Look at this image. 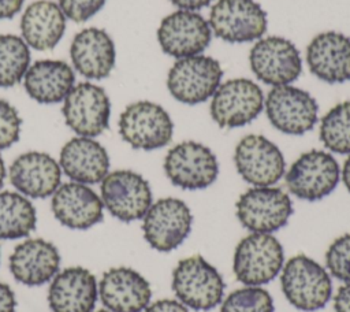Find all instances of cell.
Returning a JSON list of instances; mask_svg holds the SVG:
<instances>
[{
    "label": "cell",
    "mask_w": 350,
    "mask_h": 312,
    "mask_svg": "<svg viewBox=\"0 0 350 312\" xmlns=\"http://www.w3.org/2000/svg\"><path fill=\"white\" fill-rule=\"evenodd\" d=\"M98 296L109 312H142L150 302L152 290L138 271L113 267L103 274Z\"/></svg>",
    "instance_id": "19"
},
{
    "label": "cell",
    "mask_w": 350,
    "mask_h": 312,
    "mask_svg": "<svg viewBox=\"0 0 350 312\" xmlns=\"http://www.w3.org/2000/svg\"><path fill=\"white\" fill-rule=\"evenodd\" d=\"M53 216L66 227L86 230L103 220L104 204L101 197L88 185L67 182L52 194Z\"/></svg>",
    "instance_id": "20"
},
{
    "label": "cell",
    "mask_w": 350,
    "mask_h": 312,
    "mask_svg": "<svg viewBox=\"0 0 350 312\" xmlns=\"http://www.w3.org/2000/svg\"><path fill=\"white\" fill-rule=\"evenodd\" d=\"M163 167L171 183L186 190L205 189L219 175L215 153L197 141H183L172 146L164 157Z\"/></svg>",
    "instance_id": "9"
},
{
    "label": "cell",
    "mask_w": 350,
    "mask_h": 312,
    "mask_svg": "<svg viewBox=\"0 0 350 312\" xmlns=\"http://www.w3.org/2000/svg\"><path fill=\"white\" fill-rule=\"evenodd\" d=\"M23 5V0H0V21L14 18Z\"/></svg>",
    "instance_id": "38"
},
{
    "label": "cell",
    "mask_w": 350,
    "mask_h": 312,
    "mask_svg": "<svg viewBox=\"0 0 350 312\" xmlns=\"http://www.w3.org/2000/svg\"><path fill=\"white\" fill-rule=\"evenodd\" d=\"M62 114L66 125L74 133L94 138L108 129L111 101L101 86L79 82L63 100Z\"/></svg>",
    "instance_id": "13"
},
{
    "label": "cell",
    "mask_w": 350,
    "mask_h": 312,
    "mask_svg": "<svg viewBox=\"0 0 350 312\" xmlns=\"http://www.w3.org/2000/svg\"><path fill=\"white\" fill-rule=\"evenodd\" d=\"M234 163L238 174L253 186H272L286 170L280 149L261 134H249L237 144Z\"/></svg>",
    "instance_id": "16"
},
{
    "label": "cell",
    "mask_w": 350,
    "mask_h": 312,
    "mask_svg": "<svg viewBox=\"0 0 350 312\" xmlns=\"http://www.w3.org/2000/svg\"><path fill=\"white\" fill-rule=\"evenodd\" d=\"M70 56L77 73L88 79H103L115 66V44L105 30L88 27L74 36Z\"/></svg>",
    "instance_id": "24"
},
{
    "label": "cell",
    "mask_w": 350,
    "mask_h": 312,
    "mask_svg": "<svg viewBox=\"0 0 350 312\" xmlns=\"http://www.w3.org/2000/svg\"><path fill=\"white\" fill-rule=\"evenodd\" d=\"M171 287L185 307L194 311H211L223 301L226 283L212 264L196 255L176 264Z\"/></svg>",
    "instance_id": "2"
},
{
    "label": "cell",
    "mask_w": 350,
    "mask_h": 312,
    "mask_svg": "<svg viewBox=\"0 0 350 312\" xmlns=\"http://www.w3.org/2000/svg\"><path fill=\"white\" fill-rule=\"evenodd\" d=\"M325 265L329 274L345 282H350V234L338 237L325 252Z\"/></svg>",
    "instance_id": "32"
},
{
    "label": "cell",
    "mask_w": 350,
    "mask_h": 312,
    "mask_svg": "<svg viewBox=\"0 0 350 312\" xmlns=\"http://www.w3.org/2000/svg\"><path fill=\"white\" fill-rule=\"evenodd\" d=\"M30 67V48L22 37L0 34V88H11L22 81Z\"/></svg>",
    "instance_id": "29"
},
{
    "label": "cell",
    "mask_w": 350,
    "mask_h": 312,
    "mask_svg": "<svg viewBox=\"0 0 350 312\" xmlns=\"http://www.w3.org/2000/svg\"><path fill=\"white\" fill-rule=\"evenodd\" d=\"M174 123L159 104L141 100L129 104L119 118V134L134 149L154 151L170 144Z\"/></svg>",
    "instance_id": "4"
},
{
    "label": "cell",
    "mask_w": 350,
    "mask_h": 312,
    "mask_svg": "<svg viewBox=\"0 0 350 312\" xmlns=\"http://www.w3.org/2000/svg\"><path fill=\"white\" fill-rule=\"evenodd\" d=\"M253 74L271 86L290 85L302 73L298 48L287 38L269 36L257 40L249 53Z\"/></svg>",
    "instance_id": "15"
},
{
    "label": "cell",
    "mask_w": 350,
    "mask_h": 312,
    "mask_svg": "<svg viewBox=\"0 0 350 312\" xmlns=\"http://www.w3.org/2000/svg\"><path fill=\"white\" fill-rule=\"evenodd\" d=\"M223 68L219 60L206 55L178 59L168 71L167 88L171 96L189 105L213 96L220 85Z\"/></svg>",
    "instance_id": "5"
},
{
    "label": "cell",
    "mask_w": 350,
    "mask_h": 312,
    "mask_svg": "<svg viewBox=\"0 0 350 312\" xmlns=\"http://www.w3.org/2000/svg\"><path fill=\"white\" fill-rule=\"evenodd\" d=\"M100 192L108 212L126 223L142 219L152 205L149 182L131 170L108 172L101 181Z\"/></svg>",
    "instance_id": "11"
},
{
    "label": "cell",
    "mask_w": 350,
    "mask_h": 312,
    "mask_svg": "<svg viewBox=\"0 0 350 312\" xmlns=\"http://www.w3.org/2000/svg\"><path fill=\"white\" fill-rule=\"evenodd\" d=\"M342 181L346 186V189L349 190L350 193V156L346 159L345 164H343V168H342Z\"/></svg>",
    "instance_id": "40"
},
{
    "label": "cell",
    "mask_w": 350,
    "mask_h": 312,
    "mask_svg": "<svg viewBox=\"0 0 350 312\" xmlns=\"http://www.w3.org/2000/svg\"><path fill=\"white\" fill-rule=\"evenodd\" d=\"M237 218L252 233H273L287 224L293 213L290 196L275 186H254L235 204Z\"/></svg>",
    "instance_id": "7"
},
{
    "label": "cell",
    "mask_w": 350,
    "mask_h": 312,
    "mask_svg": "<svg viewBox=\"0 0 350 312\" xmlns=\"http://www.w3.org/2000/svg\"><path fill=\"white\" fill-rule=\"evenodd\" d=\"M174 5H176L179 10L186 11H197L206 5H209L213 0H170Z\"/></svg>",
    "instance_id": "39"
},
{
    "label": "cell",
    "mask_w": 350,
    "mask_h": 312,
    "mask_svg": "<svg viewBox=\"0 0 350 312\" xmlns=\"http://www.w3.org/2000/svg\"><path fill=\"white\" fill-rule=\"evenodd\" d=\"M22 119L14 105L0 99V151L14 145L21 135Z\"/></svg>",
    "instance_id": "33"
},
{
    "label": "cell",
    "mask_w": 350,
    "mask_h": 312,
    "mask_svg": "<svg viewBox=\"0 0 350 312\" xmlns=\"http://www.w3.org/2000/svg\"><path fill=\"white\" fill-rule=\"evenodd\" d=\"M272 296L260 286H245L230 293L220 307V312H273Z\"/></svg>",
    "instance_id": "31"
},
{
    "label": "cell",
    "mask_w": 350,
    "mask_h": 312,
    "mask_svg": "<svg viewBox=\"0 0 350 312\" xmlns=\"http://www.w3.org/2000/svg\"><path fill=\"white\" fill-rule=\"evenodd\" d=\"M37 223L36 208L19 192H0V239L27 237Z\"/></svg>",
    "instance_id": "28"
},
{
    "label": "cell",
    "mask_w": 350,
    "mask_h": 312,
    "mask_svg": "<svg viewBox=\"0 0 350 312\" xmlns=\"http://www.w3.org/2000/svg\"><path fill=\"white\" fill-rule=\"evenodd\" d=\"M11 185L23 196L45 198L60 186V164L48 153L30 151L19 155L10 166Z\"/></svg>",
    "instance_id": "18"
},
{
    "label": "cell",
    "mask_w": 350,
    "mask_h": 312,
    "mask_svg": "<svg viewBox=\"0 0 350 312\" xmlns=\"http://www.w3.org/2000/svg\"><path fill=\"white\" fill-rule=\"evenodd\" d=\"M320 141L339 155H350V100L332 107L320 122Z\"/></svg>",
    "instance_id": "30"
},
{
    "label": "cell",
    "mask_w": 350,
    "mask_h": 312,
    "mask_svg": "<svg viewBox=\"0 0 350 312\" xmlns=\"http://www.w3.org/2000/svg\"><path fill=\"white\" fill-rule=\"evenodd\" d=\"M59 164L72 182L85 185L98 183L109 172L105 148L90 137L78 135L67 141L60 151Z\"/></svg>",
    "instance_id": "25"
},
{
    "label": "cell",
    "mask_w": 350,
    "mask_h": 312,
    "mask_svg": "<svg viewBox=\"0 0 350 312\" xmlns=\"http://www.w3.org/2000/svg\"><path fill=\"white\" fill-rule=\"evenodd\" d=\"M310 73L327 83L350 81V37L339 31H323L306 48Z\"/></svg>",
    "instance_id": "21"
},
{
    "label": "cell",
    "mask_w": 350,
    "mask_h": 312,
    "mask_svg": "<svg viewBox=\"0 0 350 312\" xmlns=\"http://www.w3.org/2000/svg\"><path fill=\"white\" fill-rule=\"evenodd\" d=\"M264 108L261 88L247 78L220 83L212 96L211 116L221 129L242 127L254 120Z\"/></svg>",
    "instance_id": "10"
},
{
    "label": "cell",
    "mask_w": 350,
    "mask_h": 312,
    "mask_svg": "<svg viewBox=\"0 0 350 312\" xmlns=\"http://www.w3.org/2000/svg\"><path fill=\"white\" fill-rule=\"evenodd\" d=\"M97 297L96 276L83 267H68L57 272L48 290L52 312H92Z\"/></svg>",
    "instance_id": "22"
},
{
    "label": "cell",
    "mask_w": 350,
    "mask_h": 312,
    "mask_svg": "<svg viewBox=\"0 0 350 312\" xmlns=\"http://www.w3.org/2000/svg\"><path fill=\"white\" fill-rule=\"evenodd\" d=\"M335 312H350V282L340 286L334 296Z\"/></svg>",
    "instance_id": "36"
},
{
    "label": "cell",
    "mask_w": 350,
    "mask_h": 312,
    "mask_svg": "<svg viewBox=\"0 0 350 312\" xmlns=\"http://www.w3.org/2000/svg\"><path fill=\"white\" fill-rule=\"evenodd\" d=\"M142 312H189V311H187V307H185L178 300L163 298L148 305Z\"/></svg>",
    "instance_id": "35"
},
{
    "label": "cell",
    "mask_w": 350,
    "mask_h": 312,
    "mask_svg": "<svg viewBox=\"0 0 350 312\" xmlns=\"http://www.w3.org/2000/svg\"><path fill=\"white\" fill-rule=\"evenodd\" d=\"M107 0H59V7L64 16L77 22L83 23L96 15Z\"/></svg>",
    "instance_id": "34"
},
{
    "label": "cell",
    "mask_w": 350,
    "mask_h": 312,
    "mask_svg": "<svg viewBox=\"0 0 350 312\" xmlns=\"http://www.w3.org/2000/svg\"><path fill=\"white\" fill-rule=\"evenodd\" d=\"M264 105L271 125L284 134H305L310 131L317 122V101L310 93L295 86H273Z\"/></svg>",
    "instance_id": "14"
},
{
    "label": "cell",
    "mask_w": 350,
    "mask_h": 312,
    "mask_svg": "<svg viewBox=\"0 0 350 312\" xmlns=\"http://www.w3.org/2000/svg\"><path fill=\"white\" fill-rule=\"evenodd\" d=\"M4 178H5V166H4V161H3V157L0 156V189L4 183Z\"/></svg>",
    "instance_id": "41"
},
{
    "label": "cell",
    "mask_w": 350,
    "mask_h": 312,
    "mask_svg": "<svg viewBox=\"0 0 350 312\" xmlns=\"http://www.w3.org/2000/svg\"><path fill=\"white\" fill-rule=\"evenodd\" d=\"M212 40L208 21L196 11L178 10L163 18L157 41L164 53L182 59L202 53Z\"/></svg>",
    "instance_id": "17"
},
{
    "label": "cell",
    "mask_w": 350,
    "mask_h": 312,
    "mask_svg": "<svg viewBox=\"0 0 350 312\" xmlns=\"http://www.w3.org/2000/svg\"><path fill=\"white\" fill-rule=\"evenodd\" d=\"M213 34L231 44L260 40L267 31V12L254 0H217L209 12Z\"/></svg>",
    "instance_id": "6"
},
{
    "label": "cell",
    "mask_w": 350,
    "mask_h": 312,
    "mask_svg": "<svg viewBox=\"0 0 350 312\" xmlns=\"http://www.w3.org/2000/svg\"><path fill=\"white\" fill-rule=\"evenodd\" d=\"M16 300L11 287L0 282V312H15Z\"/></svg>",
    "instance_id": "37"
},
{
    "label": "cell",
    "mask_w": 350,
    "mask_h": 312,
    "mask_svg": "<svg viewBox=\"0 0 350 312\" xmlns=\"http://www.w3.org/2000/svg\"><path fill=\"white\" fill-rule=\"evenodd\" d=\"M0 256H1V252H0Z\"/></svg>",
    "instance_id": "43"
},
{
    "label": "cell",
    "mask_w": 350,
    "mask_h": 312,
    "mask_svg": "<svg viewBox=\"0 0 350 312\" xmlns=\"http://www.w3.org/2000/svg\"><path fill=\"white\" fill-rule=\"evenodd\" d=\"M60 255L57 248L42 238H29L16 245L10 256L12 276L26 286H41L57 274Z\"/></svg>",
    "instance_id": "23"
},
{
    "label": "cell",
    "mask_w": 350,
    "mask_h": 312,
    "mask_svg": "<svg viewBox=\"0 0 350 312\" xmlns=\"http://www.w3.org/2000/svg\"><path fill=\"white\" fill-rule=\"evenodd\" d=\"M193 215L185 201L164 197L152 203L142 218L145 241L159 252L176 249L190 234Z\"/></svg>",
    "instance_id": "12"
},
{
    "label": "cell",
    "mask_w": 350,
    "mask_h": 312,
    "mask_svg": "<svg viewBox=\"0 0 350 312\" xmlns=\"http://www.w3.org/2000/svg\"><path fill=\"white\" fill-rule=\"evenodd\" d=\"M74 85V70L63 60H37L27 68L23 77L25 90L33 100L41 104L63 101Z\"/></svg>",
    "instance_id": "26"
},
{
    "label": "cell",
    "mask_w": 350,
    "mask_h": 312,
    "mask_svg": "<svg viewBox=\"0 0 350 312\" xmlns=\"http://www.w3.org/2000/svg\"><path fill=\"white\" fill-rule=\"evenodd\" d=\"M66 31V16L59 4L49 0L31 3L21 18V34L29 48L49 51Z\"/></svg>",
    "instance_id": "27"
},
{
    "label": "cell",
    "mask_w": 350,
    "mask_h": 312,
    "mask_svg": "<svg viewBox=\"0 0 350 312\" xmlns=\"http://www.w3.org/2000/svg\"><path fill=\"white\" fill-rule=\"evenodd\" d=\"M280 286L287 301L304 312L324 308L332 296L331 275L305 255L293 256L283 265Z\"/></svg>",
    "instance_id": "1"
},
{
    "label": "cell",
    "mask_w": 350,
    "mask_h": 312,
    "mask_svg": "<svg viewBox=\"0 0 350 312\" xmlns=\"http://www.w3.org/2000/svg\"><path fill=\"white\" fill-rule=\"evenodd\" d=\"M283 263V246L276 237L268 233H250L235 248L232 271L241 283L261 286L279 275Z\"/></svg>",
    "instance_id": "3"
},
{
    "label": "cell",
    "mask_w": 350,
    "mask_h": 312,
    "mask_svg": "<svg viewBox=\"0 0 350 312\" xmlns=\"http://www.w3.org/2000/svg\"><path fill=\"white\" fill-rule=\"evenodd\" d=\"M340 178L336 159L320 149L302 153L286 172V186L291 194L305 201H319L331 194Z\"/></svg>",
    "instance_id": "8"
},
{
    "label": "cell",
    "mask_w": 350,
    "mask_h": 312,
    "mask_svg": "<svg viewBox=\"0 0 350 312\" xmlns=\"http://www.w3.org/2000/svg\"><path fill=\"white\" fill-rule=\"evenodd\" d=\"M97 312H109V311H105V309H101V311H97Z\"/></svg>",
    "instance_id": "42"
}]
</instances>
